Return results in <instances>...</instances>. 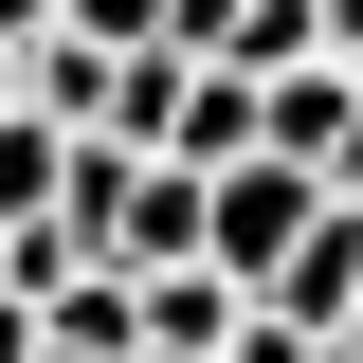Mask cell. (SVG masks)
I'll return each mask as SVG.
<instances>
[{
	"instance_id": "1",
	"label": "cell",
	"mask_w": 363,
	"mask_h": 363,
	"mask_svg": "<svg viewBox=\"0 0 363 363\" xmlns=\"http://www.w3.org/2000/svg\"><path fill=\"white\" fill-rule=\"evenodd\" d=\"M345 218V182L327 164H291V145H255V164H218V272L236 291H291V255Z\"/></svg>"
},
{
	"instance_id": "2",
	"label": "cell",
	"mask_w": 363,
	"mask_h": 363,
	"mask_svg": "<svg viewBox=\"0 0 363 363\" xmlns=\"http://www.w3.org/2000/svg\"><path fill=\"white\" fill-rule=\"evenodd\" d=\"M73 145H91V128H55V109H0V218H73Z\"/></svg>"
},
{
	"instance_id": "3",
	"label": "cell",
	"mask_w": 363,
	"mask_h": 363,
	"mask_svg": "<svg viewBox=\"0 0 363 363\" xmlns=\"http://www.w3.org/2000/svg\"><path fill=\"white\" fill-rule=\"evenodd\" d=\"M91 55H182V0H73Z\"/></svg>"
},
{
	"instance_id": "4",
	"label": "cell",
	"mask_w": 363,
	"mask_h": 363,
	"mask_svg": "<svg viewBox=\"0 0 363 363\" xmlns=\"http://www.w3.org/2000/svg\"><path fill=\"white\" fill-rule=\"evenodd\" d=\"M0 363H55V309L18 291V272H0Z\"/></svg>"
},
{
	"instance_id": "5",
	"label": "cell",
	"mask_w": 363,
	"mask_h": 363,
	"mask_svg": "<svg viewBox=\"0 0 363 363\" xmlns=\"http://www.w3.org/2000/svg\"><path fill=\"white\" fill-rule=\"evenodd\" d=\"M0 37H18V55H37V37H73V0H0Z\"/></svg>"
},
{
	"instance_id": "6",
	"label": "cell",
	"mask_w": 363,
	"mask_h": 363,
	"mask_svg": "<svg viewBox=\"0 0 363 363\" xmlns=\"http://www.w3.org/2000/svg\"><path fill=\"white\" fill-rule=\"evenodd\" d=\"M327 37H345V55H363V0H327Z\"/></svg>"
},
{
	"instance_id": "7",
	"label": "cell",
	"mask_w": 363,
	"mask_h": 363,
	"mask_svg": "<svg viewBox=\"0 0 363 363\" xmlns=\"http://www.w3.org/2000/svg\"><path fill=\"white\" fill-rule=\"evenodd\" d=\"M55 363H109V345H55Z\"/></svg>"
}]
</instances>
